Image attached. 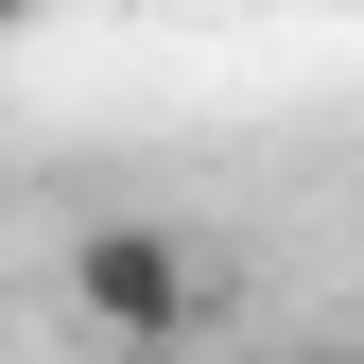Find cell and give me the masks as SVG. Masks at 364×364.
Instances as JSON below:
<instances>
[{"label": "cell", "mask_w": 364, "mask_h": 364, "mask_svg": "<svg viewBox=\"0 0 364 364\" xmlns=\"http://www.w3.org/2000/svg\"><path fill=\"white\" fill-rule=\"evenodd\" d=\"M70 312H87L105 347L173 364V347L225 330V260L191 243V225H156V208H105V225H70Z\"/></svg>", "instance_id": "1"}, {"label": "cell", "mask_w": 364, "mask_h": 364, "mask_svg": "<svg viewBox=\"0 0 364 364\" xmlns=\"http://www.w3.org/2000/svg\"><path fill=\"white\" fill-rule=\"evenodd\" d=\"M295 364H364V347H295Z\"/></svg>", "instance_id": "2"}, {"label": "cell", "mask_w": 364, "mask_h": 364, "mask_svg": "<svg viewBox=\"0 0 364 364\" xmlns=\"http://www.w3.org/2000/svg\"><path fill=\"white\" fill-rule=\"evenodd\" d=\"M18 18H35V0H0V35H18Z\"/></svg>", "instance_id": "3"}]
</instances>
